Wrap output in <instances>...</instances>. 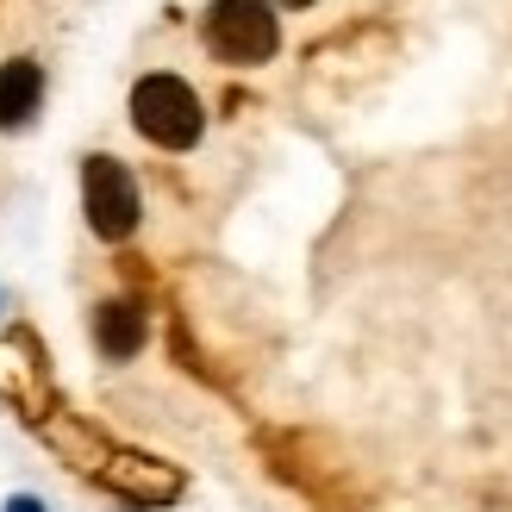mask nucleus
Listing matches in <instances>:
<instances>
[{"label": "nucleus", "mask_w": 512, "mask_h": 512, "mask_svg": "<svg viewBox=\"0 0 512 512\" xmlns=\"http://www.w3.org/2000/svg\"><path fill=\"white\" fill-rule=\"evenodd\" d=\"M38 107H44V69L32 57H7L0 63V132L32 125Z\"/></svg>", "instance_id": "39448f33"}, {"label": "nucleus", "mask_w": 512, "mask_h": 512, "mask_svg": "<svg viewBox=\"0 0 512 512\" xmlns=\"http://www.w3.org/2000/svg\"><path fill=\"white\" fill-rule=\"evenodd\" d=\"M200 38L219 63H269L281 50V25H275V7L269 0H213L207 7V25H200Z\"/></svg>", "instance_id": "f03ea898"}, {"label": "nucleus", "mask_w": 512, "mask_h": 512, "mask_svg": "<svg viewBox=\"0 0 512 512\" xmlns=\"http://www.w3.org/2000/svg\"><path fill=\"white\" fill-rule=\"evenodd\" d=\"M94 344L107 363H125V356L144 350V306L138 300H107L94 313Z\"/></svg>", "instance_id": "423d86ee"}, {"label": "nucleus", "mask_w": 512, "mask_h": 512, "mask_svg": "<svg viewBox=\"0 0 512 512\" xmlns=\"http://www.w3.org/2000/svg\"><path fill=\"white\" fill-rule=\"evenodd\" d=\"M281 7H313V0H281Z\"/></svg>", "instance_id": "6e6552de"}, {"label": "nucleus", "mask_w": 512, "mask_h": 512, "mask_svg": "<svg viewBox=\"0 0 512 512\" xmlns=\"http://www.w3.org/2000/svg\"><path fill=\"white\" fill-rule=\"evenodd\" d=\"M132 125L157 150H194L207 132V113H200V94L182 75H144L132 88Z\"/></svg>", "instance_id": "f257e3e1"}, {"label": "nucleus", "mask_w": 512, "mask_h": 512, "mask_svg": "<svg viewBox=\"0 0 512 512\" xmlns=\"http://www.w3.org/2000/svg\"><path fill=\"white\" fill-rule=\"evenodd\" d=\"M94 475L107 481L119 500H138V506H163V500L182 494V475H175L169 463H157V456H132V450L94 463Z\"/></svg>", "instance_id": "20e7f679"}, {"label": "nucleus", "mask_w": 512, "mask_h": 512, "mask_svg": "<svg viewBox=\"0 0 512 512\" xmlns=\"http://www.w3.org/2000/svg\"><path fill=\"white\" fill-rule=\"evenodd\" d=\"M7 512H50V506H44V500H32V494H13V500H7Z\"/></svg>", "instance_id": "0eeeda50"}, {"label": "nucleus", "mask_w": 512, "mask_h": 512, "mask_svg": "<svg viewBox=\"0 0 512 512\" xmlns=\"http://www.w3.org/2000/svg\"><path fill=\"white\" fill-rule=\"evenodd\" d=\"M82 213L94 225V238H107V244H125L138 232V182L119 157L82 163Z\"/></svg>", "instance_id": "7ed1b4c3"}]
</instances>
